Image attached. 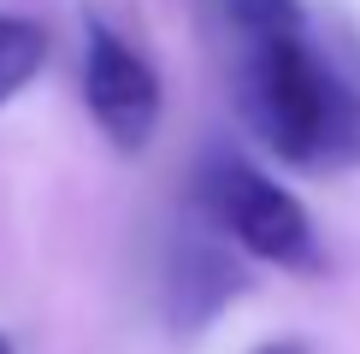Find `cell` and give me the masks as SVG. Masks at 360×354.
Returning a JSON list of instances; mask_svg holds the SVG:
<instances>
[{
    "label": "cell",
    "mask_w": 360,
    "mask_h": 354,
    "mask_svg": "<svg viewBox=\"0 0 360 354\" xmlns=\"http://www.w3.org/2000/svg\"><path fill=\"white\" fill-rule=\"evenodd\" d=\"M236 100L266 154L302 171L360 166V88L302 29L236 41Z\"/></svg>",
    "instance_id": "1"
},
{
    "label": "cell",
    "mask_w": 360,
    "mask_h": 354,
    "mask_svg": "<svg viewBox=\"0 0 360 354\" xmlns=\"http://www.w3.org/2000/svg\"><path fill=\"white\" fill-rule=\"evenodd\" d=\"M201 206L213 230L231 248H243L248 260L278 266V272H319L325 266L313 213L236 148H213L201 159Z\"/></svg>",
    "instance_id": "2"
},
{
    "label": "cell",
    "mask_w": 360,
    "mask_h": 354,
    "mask_svg": "<svg viewBox=\"0 0 360 354\" xmlns=\"http://www.w3.org/2000/svg\"><path fill=\"white\" fill-rule=\"evenodd\" d=\"M83 107L118 154H142L166 112L160 71L95 12H83Z\"/></svg>",
    "instance_id": "3"
},
{
    "label": "cell",
    "mask_w": 360,
    "mask_h": 354,
    "mask_svg": "<svg viewBox=\"0 0 360 354\" xmlns=\"http://www.w3.org/2000/svg\"><path fill=\"white\" fill-rule=\"evenodd\" d=\"M243 289V266L213 230H177L166 254V313L177 331H201Z\"/></svg>",
    "instance_id": "4"
},
{
    "label": "cell",
    "mask_w": 360,
    "mask_h": 354,
    "mask_svg": "<svg viewBox=\"0 0 360 354\" xmlns=\"http://www.w3.org/2000/svg\"><path fill=\"white\" fill-rule=\"evenodd\" d=\"M48 65V29L24 12H0V107L18 100Z\"/></svg>",
    "instance_id": "5"
},
{
    "label": "cell",
    "mask_w": 360,
    "mask_h": 354,
    "mask_svg": "<svg viewBox=\"0 0 360 354\" xmlns=\"http://www.w3.org/2000/svg\"><path fill=\"white\" fill-rule=\"evenodd\" d=\"M224 24H231L236 41L248 36H272V29H302V0H219Z\"/></svg>",
    "instance_id": "6"
},
{
    "label": "cell",
    "mask_w": 360,
    "mask_h": 354,
    "mask_svg": "<svg viewBox=\"0 0 360 354\" xmlns=\"http://www.w3.org/2000/svg\"><path fill=\"white\" fill-rule=\"evenodd\" d=\"M254 354H307V343H295V336H272V343H260Z\"/></svg>",
    "instance_id": "7"
},
{
    "label": "cell",
    "mask_w": 360,
    "mask_h": 354,
    "mask_svg": "<svg viewBox=\"0 0 360 354\" xmlns=\"http://www.w3.org/2000/svg\"><path fill=\"white\" fill-rule=\"evenodd\" d=\"M0 354H18V348H12V336H6V331H0Z\"/></svg>",
    "instance_id": "8"
}]
</instances>
